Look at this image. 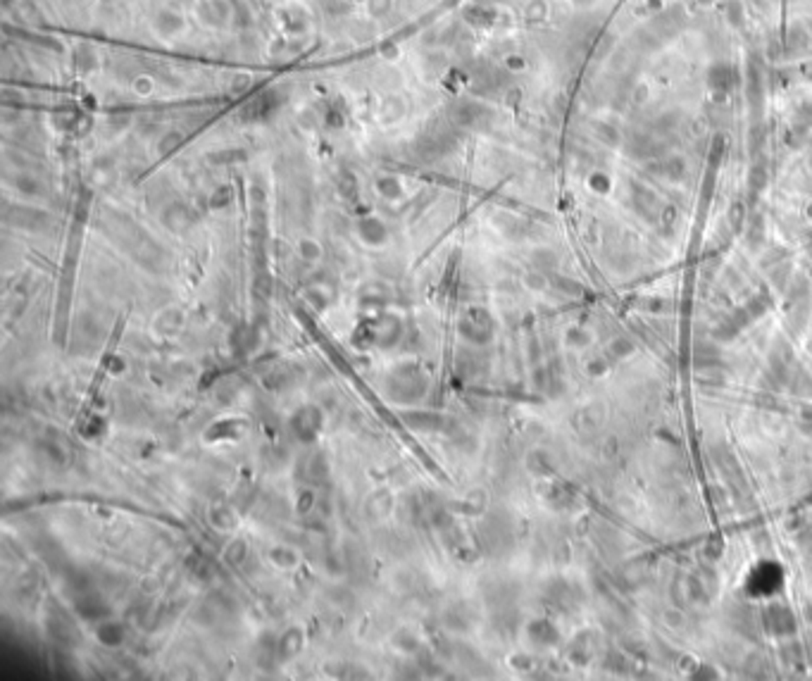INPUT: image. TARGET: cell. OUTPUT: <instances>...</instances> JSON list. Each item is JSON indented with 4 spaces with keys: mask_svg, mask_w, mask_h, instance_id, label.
I'll list each match as a JSON object with an SVG mask.
<instances>
[{
    "mask_svg": "<svg viewBox=\"0 0 812 681\" xmlns=\"http://www.w3.org/2000/svg\"><path fill=\"white\" fill-rule=\"evenodd\" d=\"M270 558H272L274 564H279V567H293V564L298 562V555H295V553L291 551V548H286V546L272 548Z\"/></svg>",
    "mask_w": 812,
    "mask_h": 681,
    "instance_id": "obj_8",
    "label": "cell"
},
{
    "mask_svg": "<svg viewBox=\"0 0 812 681\" xmlns=\"http://www.w3.org/2000/svg\"><path fill=\"white\" fill-rule=\"evenodd\" d=\"M224 555H227V560L232 564H241V562H243V558H248V546H245L243 541H234L232 546L227 548V553H224Z\"/></svg>",
    "mask_w": 812,
    "mask_h": 681,
    "instance_id": "obj_9",
    "label": "cell"
},
{
    "mask_svg": "<svg viewBox=\"0 0 812 681\" xmlns=\"http://www.w3.org/2000/svg\"><path fill=\"white\" fill-rule=\"evenodd\" d=\"M303 644H305L303 631H300V629H288L286 634L282 636V641H279L277 653L284 657V660H291V657H295L300 650H303Z\"/></svg>",
    "mask_w": 812,
    "mask_h": 681,
    "instance_id": "obj_4",
    "label": "cell"
},
{
    "mask_svg": "<svg viewBox=\"0 0 812 681\" xmlns=\"http://www.w3.org/2000/svg\"><path fill=\"white\" fill-rule=\"evenodd\" d=\"M293 429L300 441H315L317 433L322 431V413L317 408H305L293 417Z\"/></svg>",
    "mask_w": 812,
    "mask_h": 681,
    "instance_id": "obj_2",
    "label": "cell"
},
{
    "mask_svg": "<svg viewBox=\"0 0 812 681\" xmlns=\"http://www.w3.org/2000/svg\"><path fill=\"white\" fill-rule=\"evenodd\" d=\"M393 377L398 379L396 395L400 400H417L426 391V381L417 370H398Z\"/></svg>",
    "mask_w": 812,
    "mask_h": 681,
    "instance_id": "obj_1",
    "label": "cell"
},
{
    "mask_svg": "<svg viewBox=\"0 0 812 681\" xmlns=\"http://www.w3.org/2000/svg\"><path fill=\"white\" fill-rule=\"evenodd\" d=\"M74 607H76V612L86 619H101V617H107V612H110L107 603H103L101 598L93 596V593H86V596L76 598Z\"/></svg>",
    "mask_w": 812,
    "mask_h": 681,
    "instance_id": "obj_3",
    "label": "cell"
},
{
    "mask_svg": "<svg viewBox=\"0 0 812 681\" xmlns=\"http://www.w3.org/2000/svg\"><path fill=\"white\" fill-rule=\"evenodd\" d=\"M403 417L415 426V429L436 431V429H441V426H443V417L438 413H426V410H422V413H405Z\"/></svg>",
    "mask_w": 812,
    "mask_h": 681,
    "instance_id": "obj_5",
    "label": "cell"
},
{
    "mask_svg": "<svg viewBox=\"0 0 812 681\" xmlns=\"http://www.w3.org/2000/svg\"><path fill=\"white\" fill-rule=\"evenodd\" d=\"M210 521L217 526V529L227 531L234 526V512L229 510V505H217V508H212V512H210Z\"/></svg>",
    "mask_w": 812,
    "mask_h": 681,
    "instance_id": "obj_7",
    "label": "cell"
},
{
    "mask_svg": "<svg viewBox=\"0 0 812 681\" xmlns=\"http://www.w3.org/2000/svg\"><path fill=\"white\" fill-rule=\"evenodd\" d=\"M107 370L112 372V374H119V372L124 370V360L119 358V355H114V358H110V362H107Z\"/></svg>",
    "mask_w": 812,
    "mask_h": 681,
    "instance_id": "obj_11",
    "label": "cell"
},
{
    "mask_svg": "<svg viewBox=\"0 0 812 681\" xmlns=\"http://www.w3.org/2000/svg\"><path fill=\"white\" fill-rule=\"evenodd\" d=\"M312 501H315V498H312V491H303V493H300V498H298V512H307V510L312 508Z\"/></svg>",
    "mask_w": 812,
    "mask_h": 681,
    "instance_id": "obj_10",
    "label": "cell"
},
{
    "mask_svg": "<svg viewBox=\"0 0 812 681\" xmlns=\"http://www.w3.org/2000/svg\"><path fill=\"white\" fill-rule=\"evenodd\" d=\"M96 636H98V641H101L103 646L114 648V646H119L124 641V627L119 622H103L101 627H98Z\"/></svg>",
    "mask_w": 812,
    "mask_h": 681,
    "instance_id": "obj_6",
    "label": "cell"
}]
</instances>
